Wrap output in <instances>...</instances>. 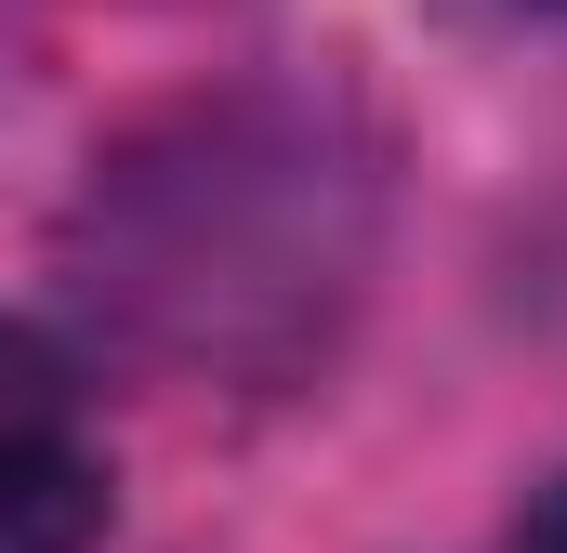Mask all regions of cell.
Here are the masks:
<instances>
[{
	"label": "cell",
	"mask_w": 567,
	"mask_h": 553,
	"mask_svg": "<svg viewBox=\"0 0 567 553\" xmlns=\"http://www.w3.org/2000/svg\"><path fill=\"white\" fill-rule=\"evenodd\" d=\"M370 158L303 93H212L80 198V290L172 369H303L370 276Z\"/></svg>",
	"instance_id": "cell-1"
},
{
	"label": "cell",
	"mask_w": 567,
	"mask_h": 553,
	"mask_svg": "<svg viewBox=\"0 0 567 553\" xmlns=\"http://www.w3.org/2000/svg\"><path fill=\"white\" fill-rule=\"evenodd\" d=\"M120 528V461L80 396V356L0 316V553H93Z\"/></svg>",
	"instance_id": "cell-2"
},
{
	"label": "cell",
	"mask_w": 567,
	"mask_h": 553,
	"mask_svg": "<svg viewBox=\"0 0 567 553\" xmlns=\"http://www.w3.org/2000/svg\"><path fill=\"white\" fill-rule=\"evenodd\" d=\"M502 553H567V474L528 488V514H515V541H502Z\"/></svg>",
	"instance_id": "cell-3"
},
{
	"label": "cell",
	"mask_w": 567,
	"mask_h": 553,
	"mask_svg": "<svg viewBox=\"0 0 567 553\" xmlns=\"http://www.w3.org/2000/svg\"><path fill=\"white\" fill-rule=\"evenodd\" d=\"M542 13H567V0H542Z\"/></svg>",
	"instance_id": "cell-4"
}]
</instances>
